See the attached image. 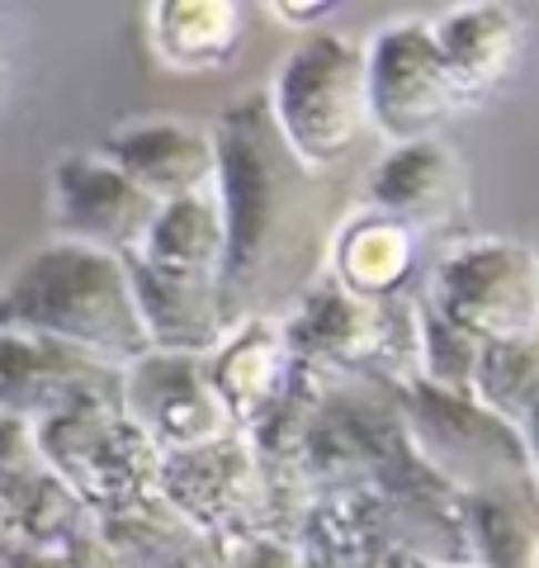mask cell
<instances>
[{"label":"cell","instance_id":"18","mask_svg":"<svg viewBox=\"0 0 539 568\" xmlns=\"http://www.w3.org/2000/svg\"><path fill=\"white\" fill-rule=\"evenodd\" d=\"M336 290H346L369 304H393V298H411L421 280V242L398 227L384 213L359 209L346 223L332 227L327 261H322Z\"/></svg>","mask_w":539,"mask_h":568},{"label":"cell","instance_id":"3","mask_svg":"<svg viewBox=\"0 0 539 568\" xmlns=\"http://www.w3.org/2000/svg\"><path fill=\"white\" fill-rule=\"evenodd\" d=\"M265 104L294 162L317 181H327L332 171L350 166L359 142L369 138L365 43L332 29L308 33L275 67Z\"/></svg>","mask_w":539,"mask_h":568},{"label":"cell","instance_id":"22","mask_svg":"<svg viewBox=\"0 0 539 568\" xmlns=\"http://www.w3.org/2000/svg\"><path fill=\"white\" fill-rule=\"evenodd\" d=\"M469 398L507 426H526L539 413V332L482 342Z\"/></svg>","mask_w":539,"mask_h":568},{"label":"cell","instance_id":"34","mask_svg":"<svg viewBox=\"0 0 539 568\" xmlns=\"http://www.w3.org/2000/svg\"><path fill=\"white\" fill-rule=\"evenodd\" d=\"M303 568H327V564H308V559H303Z\"/></svg>","mask_w":539,"mask_h":568},{"label":"cell","instance_id":"19","mask_svg":"<svg viewBox=\"0 0 539 568\" xmlns=\"http://www.w3.org/2000/svg\"><path fill=\"white\" fill-rule=\"evenodd\" d=\"M209 384L218 394L232 432L246 436L294 384V361L279 317H246L227 327L209 355Z\"/></svg>","mask_w":539,"mask_h":568},{"label":"cell","instance_id":"5","mask_svg":"<svg viewBox=\"0 0 539 568\" xmlns=\"http://www.w3.org/2000/svg\"><path fill=\"white\" fill-rule=\"evenodd\" d=\"M417 304L478 342L539 332V252L516 237H464L421 271Z\"/></svg>","mask_w":539,"mask_h":568},{"label":"cell","instance_id":"25","mask_svg":"<svg viewBox=\"0 0 539 568\" xmlns=\"http://www.w3.org/2000/svg\"><path fill=\"white\" fill-rule=\"evenodd\" d=\"M411 323H417V384L449 398H469L482 342L464 327L445 323L440 313H430L417 298H411Z\"/></svg>","mask_w":539,"mask_h":568},{"label":"cell","instance_id":"32","mask_svg":"<svg viewBox=\"0 0 539 568\" xmlns=\"http://www.w3.org/2000/svg\"><path fill=\"white\" fill-rule=\"evenodd\" d=\"M6 95H10V48L0 39V104H6Z\"/></svg>","mask_w":539,"mask_h":568},{"label":"cell","instance_id":"1","mask_svg":"<svg viewBox=\"0 0 539 568\" xmlns=\"http://www.w3.org/2000/svg\"><path fill=\"white\" fill-rule=\"evenodd\" d=\"M218 152L213 204L223 223V323L284 317V308L322 280L332 227H322V185L275 133L265 95H246L209 123Z\"/></svg>","mask_w":539,"mask_h":568},{"label":"cell","instance_id":"14","mask_svg":"<svg viewBox=\"0 0 539 568\" xmlns=\"http://www.w3.org/2000/svg\"><path fill=\"white\" fill-rule=\"evenodd\" d=\"M365 209L407 227L417 242L449 237L469 213V171L445 138L403 142L365 175Z\"/></svg>","mask_w":539,"mask_h":568},{"label":"cell","instance_id":"15","mask_svg":"<svg viewBox=\"0 0 539 568\" xmlns=\"http://www.w3.org/2000/svg\"><path fill=\"white\" fill-rule=\"evenodd\" d=\"M100 156L156 209L209 200L213 181H218V152H213L209 123L190 119H129L100 142Z\"/></svg>","mask_w":539,"mask_h":568},{"label":"cell","instance_id":"2","mask_svg":"<svg viewBox=\"0 0 539 568\" xmlns=\"http://www.w3.org/2000/svg\"><path fill=\"white\" fill-rule=\"evenodd\" d=\"M0 332L58 342L114 369H129L152 351L138 317L129 265L71 242L39 246L6 275Z\"/></svg>","mask_w":539,"mask_h":568},{"label":"cell","instance_id":"10","mask_svg":"<svg viewBox=\"0 0 539 568\" xmlns=\"http://www.w3.org/2000/svg\"><path fill=\"white\" fill-rule=\"evenodd\" d=\"M365 100H369V133L388 148L403 142L440 138V129L459 114L440 67L430 20H393L365 39Z\"/></svg>","mask_w":539,"mask_h":568},{"label":"cell","instance_id":"27","mask_svg":"<svg viewBox=\"0 0 539 568\" xmlns=\"http://www.w3.org/2000/svg\"><path fill=\"white\" fill-rule=\"evenodd\" d=\"M152 568H223V555H218V549H213V545L194 540V545L175 549L171 559H161V564H152Z\"/></svg>","mask_w":539,"mask_h":568},{"label":"cell","instance_id":"11","mask_svg":"<svg viewBox=\"0 0 539 568\" xmlns=\"http://www.w3.org/2000/svg\"><path fill=\"white\" fill-rule=\"evenodd\" d=\"M119 407L152 440L161 459L232 436V422L209 384V361H200V355L148 351L123 369Z\"/></svg>","mask_w":539,"mask_h":568},{"label":"cell","instance_id":"9","mask_svg":"<svg viewBox=\"0 0 539 568\" xmlns=\"http://www.w3.org/2000/svg\"><path fill=\"white\" fill-rule=\"evenodd\" d=\"M411 455L398 388L384 384H322L308 436H303L298 474L308 503L322 493L379 488L384 478Z\"/></svg>","mask_w":539,"mask_h":568},{"label":"cell","instance_id":"6","mask_svg":"<svg viewBox=\"0 0 539 568\" xmlns=\"http://www.w3.org/2000/svg\"><path fill=\"white\" fill-rule=\"evenodd\" d=\"M398 413L411 455L469 503L535 484L520 432L482 413L474 398H449L411 379L398 388Z\"/></svg>","mask_w":539,"mask_h":568},{"label":"cell","instance_id":"8","mask_svg":"<svg viewBox=\"0 0 539 568\" xmlns=\"http://www.w3.org/2000/svg\"><path fill=\"white\" fill-rule=\"evenodd\" d=\"M156 497L218 555L251 540H289L256 455L237 432L213 440V446L161 459Z\"/></svg>","mask_w":539,"mask_h":568},{"label":"cell","instance_id":"20","mask_svg":"<svg viewBox=\"0 0 539 568\" xmlns=\"http://www.w3.org/2000/svg\"><path fill=\"white\" fill-rule=\"evenodd\" d=\"M148 39L156 62L175 77H209L237 62L246 10L232 0H156L148 10Z\"/></svg>","mask_w":539,"mask_h":568},{"label":"cell","instance_id":"33","mask_svg":"<svg viewBox=\"0 0 539 568\" xmlns=\"http://www.w3.org/2000/svg\"><path fill=\"white\" fill-rule=\"evenodd\" d=\"M6 549H10V540H6V526H0V555H6Z\"/></svg>","mask_w":539,"mask_h":568},{"label":"cell","instance_id":"28","mask_svg":"<svg viewBox=\"0 0 539 568\" xmlns=\"http://www.w3.org/2000/svg\"><path fill=\"white\" fill-rule=\"evenodd\" d=\"M270 10H275V20H279V24H294V29L317 33L332 6H317V0H313V6H270Z\"/></svg>","mask_w":539,"mask_h":568},{"label":"cell","instance_id":"29","mask_svg":"<svg viewBox=\"0 0 539 568\" xmlns=\"http://www.w3.org/2000/svg\"><path fill=\"white\" fill-rule=\"evenodd\" d=\"M0 568H77L67 555H29V549H6Z\"/></svg>","mask_w":539,"mask_h":568},{"label":"cell","instance_id":"12","mask_svg":"<svg viewBox=\"0 0 539 568\" xmlns=\"http://www.w3.org/2000/svg\"><path fill=\"white\" fill-rule=\"evenodd\" d=\"M48 223L58 233L52 242L129 261L152 233L156 204L123 181L100 152H67L48 175Z\"/></svg>","mask_w":539,"mask_h":568},{"label":"cell","instance_id":"26","mask_svg":"<svg viewBox=\"0 0 539 568\" xmlns=\"http://www.w3.org/2000/svg\"><path fill=\"white\" fill-rule=\"evenodd\" d=\"M223 568H303V555L289 540H251V545L227 549Z\"/></svg>","mask_w":539,"mask_h":568},{"label":"cell","instance_id":"17","mask_svg":"<svg viewBox=\"0 0 539 568\" xmlns=\"http://www.w3.org/2000/svg\"><path fill=\"white\" fill-rule=\"evenodd\" d=\"M430 39H436L459 110H478V104L507 91L520 62H526L530 20L516 6L478 0V6H455L440 20H430Z\"/></svg>","mask_w":539,"mask_h":568},{"label":"cell","instance_id":"35","mask_svg":"<svg viewBox=\"0 0 539 568\" xmlns=\"http://www.w3.org/2000/svg\"><path fill=\"white\" fill-rule=\"evenodd\" d=\"M530 568H539V549H535V559H530Z\"/></svg>","mask_w":539,"mask_h":568},{"label":"cell","instance_id":"24","mask_svg":"<svg viewBox=\"0 0 539 568\" xmlns=\"http://www.w3.org/2000/svg\"><path fill=\"white\" fill-rule=\"evenodd\" d=\"M200 536L175 517V511L152 497V503H138L129 511H110V517H95V545L100 555L110 559V568H152L161 559H171L175 549L194 545Z\"/></svg>","mask_w":539,"mask_h":568},{"label":"cell","instance_id":"31","mask_svg":"<svg viewBox=\"0 0 539 568\" xmlns=\"http://www.w3.org/2000/svg\"><path fill=\"white\" fill-rule=\"evenodd\" d=\"M369 568H436V564H426V559H411V555H398V549H388V555H379Z\"/></svg>","mask_w":539,"mask_h":568},{"label":"cell","instance_id":"30","mask_svg":"<svg viewBox=\"0 0 539 568\" xmlns=\"http://www.w3.org/2000/svg\"><path fill=\"white\" fill-rule=\"evenodd\" d=\"M520 446H526V459H530V478L539 484V413L520 426Z\"/></svg>","mask_w":539,"mask_h":568},{"label":"cell","instance_id":"23","mask_svg":"<svg viewBox=\"0 0 539 568\" xmlns=\"http://www.w3.org/2000/svg\"><path fill=\"white\" fill-rule=\"evenodd\" d=\"M474 568H530L539 549V484L469 503Z\"/></svg>","mask_w":539,"mask_h":568},{"label":"cell","instance_id":"13","mask_svg":"<svg viewBox=\"0 0 539 568\" xmlns=\"http://www.w3.org/2000/svg\"><path fill=\"white\" fill-rule=\"evenodd\" d=\"M0 526L10 549L29 555H71L95 526L81 497L43 459L33 426L10 417H0Z\"/></svg>","mask_w":539,"mask_h":568},{"label":"cell","instance_id":"4","mask_svg":"<svg viewBox=\"0 0 539 568\" xmlns=\"http://www.w3.org/2000/svg\"><path fill=\"white\" fill-rule=\"evenodd\" d=\"M298 375L317 384H384L417 379V323L411 298L369 304L322 275L279 317Z\"/></svg>","mask_w":539,"mask_h":568},{"label":"cell","instance_id":"7","mask_svg":"<svg viewBox=\"0 0 539 568\" xmlns=\"http://www.w3.org/2000/svg\"><path fill=\"white\" fill-rule=\"evenodd\" d=\"M39 450L58 478L81 497L90 517L129 511L156 497L161 455L138 426L123 417L119 398H95L71 413L33 426Z\"/></svg>","mask_w":539,"mask_h":568},{"label":"cell","instance_id":"21","mask_svg":"<svg viewBox=\"0 0 539 568\" xmlns=\"http://www.w3.org/2000/svg\"><path fill=\"white\" fill-rule=\"evenodd\" d=\"M294 545L308 564L327 568H369L379 555H388V517L384 497L374 488H346V493H322L303 507Z\"/></svg>","mask_w":539,"mask_h":568},{"label":"cell","instance_id":"16","mask_svg":"<svg viewBox=\"0 0 539 568\" xmlns=\"http://www.w3.org/2000/svg\"><path fill=\"white\" fill-rule=\"evenodd\" d=\"M123 369L39 336L0 332V417L43 426L95 398H119Z\"/></svg>","mask_w":539,"mask_h":568}]
</instances>
